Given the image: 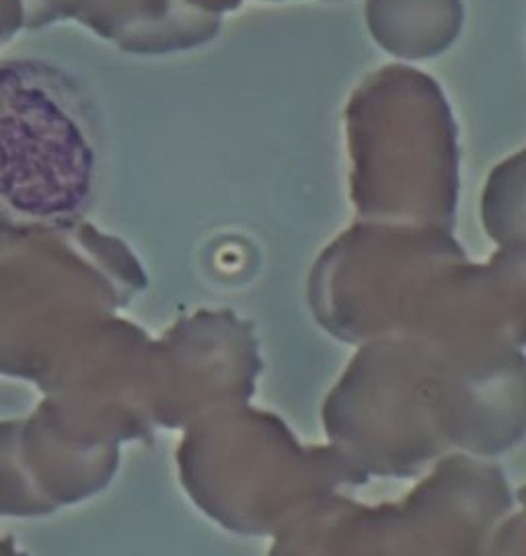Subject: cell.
<instances>
[{
    "instance_id": "6da1fadb",
    "label": "cell",
    "mask_w": 526,
    "mask_h": 556,
    "mask_svg": "<svg viewBox=\"0 0 526 556\" xmlns=\"http://www.w3.org/2000/svg\"><path fill=\"white\" fill-rule=\"evenodd\" d=\"M97 142L75 83L36 60H0V214L60 220L93 193Z\"/></svg>"
}]
</instances>
